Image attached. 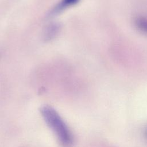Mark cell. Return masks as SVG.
<instances>
[{
	"mask_svg": "<svg viewBox=\"0 0 147 147\" xmlns=\"http://www.w3.org/2000/svg\"><path fill=\"white\" fill-rule=\"evenodd\" d=\"M42 116L48 126L56 134L63 147H71L73 144L72 134L57 111L49 106H44L40 110Z\"/></svg>",
	"mask_w": 147,
	"mask_h": 147,
	"instance_id": "obj_1",
	"label": "cell"
},
{
	"mask_svg": "<svg viewBox=\"0 0 147 147\" xmlns=\"http://www.w3.org/2000/svg\"><path fill=\"white\" fill-rule=\"evenodd\" d=\"M79 0H61L60 2H59V4L55 7L52 13L53 14L58 13L66 7L75 4Z\"/></svg>",
	"mask_w": 147,
	"mask_h": 147,
	"instance_id": "obj_2",
	"label": "cell"
},
{
	"mask_svg": "<svg viewBox=\"0 0 147 147\" xmlns=\"http://www.w3.org/2000/svg\"><path fill=\"white\" fill-rule=\"evenodd\" d=\"M146 135H147V131H146Z\"/></svg>",
	"mask_w": 147,
	"mask_h": 147,
	"instance_id": "obj_3",
	"label": "cell"
}]
</instances>
